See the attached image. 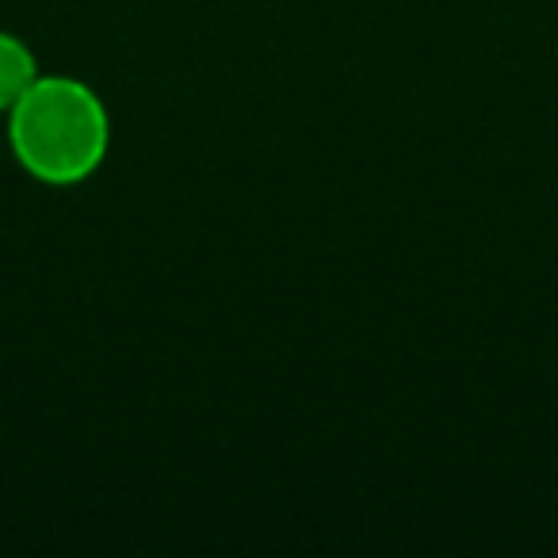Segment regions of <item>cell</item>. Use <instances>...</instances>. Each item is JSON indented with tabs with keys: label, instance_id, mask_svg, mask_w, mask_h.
<instances>
[{
	"label": "cell",
	"instance_id": "cell-1",
	"mask_svg": "<svg viewBox=\"0 0 558 558\" xmlns=\"http://www.w3.org/2000/svg\"><path fill=\"white\" fill-rule=\"evenodd\" d=\"M9 149L39 184L88 180L111 149V116L93 85L65 73H39L9 108Z\"/></svg>",
	"mask_w": 558,
	"mask_h": 558
},
{
	"label": "cell",
	"instance_id": "cell-2",
	"mask_svg": "<svg viewBox=\"0 0 558 558\" xmlns=\"http://www.w3.org/2000/svg\"><path fill=\"white\" fill-rule=\"evenodd\" d=\"M39 77V58L20 35L0 32V116H9V108L35 85Z\"/></svg>",
	"mask_w": 558,
	"mask_h": 558
}]
</instances>
